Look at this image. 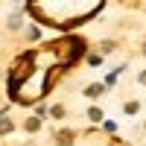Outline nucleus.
Segmentation results:
<instances>
[{"instance_id": "nucleus-1", "label": "nucleus", "mask_w": 146, "mask_h": 146, "mask_svg": "<svg viewBox=\"0 0 146 146\" xmlns=\"http://www.w3.org/2000/svg\"><path fill=\"white\" fill-rule=\"evenodd\" d=\"M85 94H88V96H100V94H102V85H91Z\"/></svg>"}, {"instance_id": "nucleus-2", "label": "nucleus", "mask_w": 146, "mask_h": 146, "mask_svg": "<svg viewBox=\"0 0 146 146\" xmlns=\"http://www.w3.org/2000/svg\"><path fill=\"white\" fill-rule=\"evenodd\" d=\"M9 27L18 29V27H21V15H12V18H9Z\"/></svg>"}, {"instance_id": "nucleus-3", "label": "nucleus", "mask_w": 146, "mask_h": 146, "mask_svg": "<svg viewBox=\"0 0 146 146\" xmlns=\"http://www.w3.org/2000/svg\"><path fill=\"white\" fill-rule=\"evenodd\" d=\"M9 129H12V123H9V120H0V131H3V135H6Z\"/></svg>"}, {"instance_id": "nucleus-4", "label": "nucleus", "mask_w": 146, "mask_h": 146, "mask_svg": "<svg viewBox=\"0 0 146 146\" xmlns=\"http://www.w3.org/2000/svg\"><path fill=\"white\" fill-rule=\"evenodd\" d=\"M91 120H102V111H100V108H91Z\"/></svg>"}, {"instance_id": "nucleus-5", "label": "nucleus", "mask_w": 146, "mask_h": 146, "mask_svg": "<svg viewBox=\"0 0 146 146\" xmlns=\"http://www.w3.org/2000/svg\"><path fill=\"white\" fill-rule=\"evenodd\" d=\"M140 85H146V70H143V73H140Z\"/></svg>"}]
</instances>
